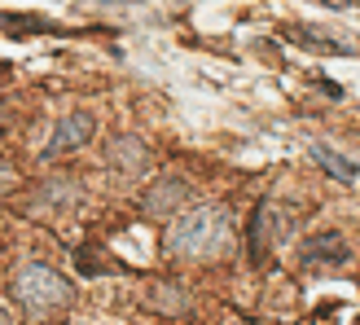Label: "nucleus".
Returning a JSON list of instances; mask_svg holds the SVG:
<instances>
[{"label":"nucleus","instance_id":"1","mask_svg":"<svg viewBox=\"0 0 360 325\" xmlns=\"http://www.w3.org/2000/svg\"><path fill=\"white\" fill-rule=\"evenodd\" d=\"M163 246L176 260H215L233 246V220L224 207H207V203L185 207L172 215Z\"/></svg>","mask_w":360,"mask_h":325},{"label":"nucleus","instance_id":"2","mask_svg":"<svg viewBox=\"0 0 360 325\" xmlns=\"http://www.w3.org/2000/svg\"><path fill=\"white\" fill-rule=\"evenodd\" d=\"M13 291L31 312H53L70 299V281L62 273H53V268H44V264H22L18 277H13Z\"/></svg>","mask_w":360,"mask_h":325},{"label":"nucleus","instance_id":"3","mask_svg":"<svg viewBox=\"0 0 360 325\" xmlns=\"http://www.w3.org/2000/svg\"><path fill=\"white\" fill-rule=\"evenodd\" d=\"M93 132H97V119L88 115V110H75V115L58 119V128H53V136L44 141V158L70 154L75 146H84V141H93Z\"/></svg>","mask_w":360,"mask_h":325},{"label":"nucleus","instance_id":"4","mask_svg":"<svg viewBox=\"0 0 360 325\" xmlns=\"http://www.w3.org/2000/svg\"><path fill=\"white\" fill-rule=\"evenodd\" d=\"M285 220H290V211L277 207V203H264V207L255 211V224H250V242H255V255H264V246L273 250V246L281 242Z\"/></svg>","mask_w":360,"mask_h":325},{"label":"nucleus","instance_id":"5","mask_svg":"<svg viewBox=\"0 0 360 325\" xmlns=\"http://www.w3.org/2000/svg\"><path fill=\"white\" fill-rule=\"evenodd\" d=\"M146 162H150V154H146V146H141L136 136H115L110 141V167L115 172L136 176V172H146Z\"/></svg>","mask_w":360,"mask_h":325},{"label":"nucleus","instance_id":"6","mask_svg":"<svg viewBox=\"0 0 360 325\" xmlns=\"http://www.w3.org/2000/svg\"><path fill=\"white\" fill-rule=\"evenodd\" d=\"M299 255L303 264H334V260H347V246L338 233H316V238H303Z\"/></svg>","mask_w":360,"mask_h":325},{"label":"nucleus","instance_id":"7","mask_svg":"<svg viewBox=\"0 0 360 325\" xmlns=\"http://www.w3.org/2000/svg\"><path fill=\"white\" fill-rule=\"evenodd\" d=\"M185 198H189V189H185V180H163V185H154V193L146 198V211L150 215H163V211H172L176 203H185Z\"/></svg>","mask_w":360,"mask_h":325},{"label":"nucleus","instance_id":"8","mask_svg":"<svg viewBox=\"0 0 360 325\" xmlns=\"http://www.w3.org/2000/svg\"><path fill=\"white\" fill-rule=\"evenodd\" d=\"M312 158H316V162H321V167H326L334 180H343V185H347V180H356V167H352L347 158H338L334 150H326V146H312Z\"/></svg>","mask_w":360,"mask_h":325},{"label":"nucleus","instance_id":"9","mask_svg":"<svg viewBox=\"0 0 360 325\" xmlns=\"http://www.w3.org/2000/svg\"><path fill=\"white\" fill-rule=\"evenodd\" d=\"M180 295V286H158V291H154V308H185V299H176Z\"/></svg>","mask_w":360,"mask_h":325},{"label":"nucleus","instance_id":"10","mask_svg":"<svg viewBox=\"0 0 360 325\" xmlns=\"http://www.w3.org/2000/svg\"><path fill=\"white\" fill-rule=\"evenodd\" d=\"M9 189H13V172H9V162L0 158V198H5Z\"/></svg>","mask_w":360,"mask_h":325},{"label":"nucleus","instance_id":"11","mask_svg":"<svg viewBox=\"0 0 360 325\" xmlns=\"http://www.w3.org/2000/svg\"><path fill=\"white\" fill-rule=\"evenodd\" d=\"M0 325H13V321H9V308H5V303H0Z\"/></svg>","mask_w":360,"mask_h":325}]
</instances>
